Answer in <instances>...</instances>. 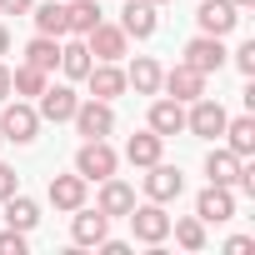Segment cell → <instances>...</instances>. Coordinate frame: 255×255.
Listing matches in <instances>:
<instances>
[{"label":"cell","mask_w":255,"mask_h":255,"mask_svg":"<svg viewBox=\"0 0 255 255\" xmlns=\"http://www.w3.org/2000/svg\"><path fill=\"white\" fill-rule=\"evenodd\" d=\"M170 235H175L180 250H205V220H200V215H180V220H170Z\"/></svg>","instance_id":"cell-29"},{"label":"cell","mask_w":255,"mask_h":255,"mask_svg":"<svg viewBox=\"0 0 255 255\" xmlns=\"http://www.w3.org/2000/svg\"><path fill=\"white\" fill-rule=\"evenodd\" d=\"M225 150H235L240 160H250L255 155V115H235V120H225Z\"/></svg>","instance_id":"cell-21"},{"label":"cell","mask_w":255,"mask_h":255,"mask_svg":"<svg viewBox=\"0 0 255 255\" xmlns=\"http://www.w3.org/2000/svg\"><path fill=\"white\" fill-rule=\"evenodd\" d=\"M0 205H5V225H10V230H25V235H30V230L40 225V205H35L30 195H20V190L5 195Z\"/></svg>","instance_id":"cell-22"},{"label":"cell","mask_w":255,"mask_h":255,"mask_svg":"<svg viewBox=\"0 0 255 255\" xmlns=\"http://www.w3.org/2000/svg\"><path fill=\"white\" fill-rule=\"evenodd\" d=\"M250 5H255V0H235V10H250Z\"/></svg>","instance_id":"cell-37"},{"label":"cell","mask_w":255,"mask_h":255,"mask_svg":"<svg viewBox=\"0 0 255 255\" xmlns=\"http://www.w3.org/2000/svg\"><path fill=\"white\" fill-rule=\"evenodd\" d=\"M155 5L150 0H125V10H120V30L130 35V40H150L155 35Z\"/></svg>","instance_id":"cell-16"},{"label":"cell","mask_w":255,"mask_h":255,"mask_svg":"<svg viewBox=\"0 0 255 255\" xmlns=\"http://www.w3.org/2000/svg\"><path fill=\"white\" fill-rule=\"evenodd\" d=\"M45 195H50V205H55V210H65V215H70V210H80V205H85L90 180H85V175H50V190H45Z\"/></svg>","instance_id":"cell-14"},{"label":"cell","mask_w":255,"mask_h":255,"mask_svg":"<svg viewBox=\"0 0 255 255\" xmlns=\"http://www.w3.org/2000/svg\"><path fill=\"white\" fill-rule=\"evenodd\" d=\"M225 60H230V50H225V40H220V35H195V40L185 45V65H190V70H200V75H215Z\"/></svg>","instance_id":"cell-8"},{"label":"cell","mask_w":255,"mask_h":255,"mask_svg":"<svg viewBox=\"0 0 255 255\" xmlns=\"http://www.w3.org/2000/svg\"><path fill=\"white\" fill-rule=\"evenodd\" d=\"M105 235H110V215L105 210H85V205L70 210V240L75 245H100Z\"/></svg>","instance_id":"cell-15"},{"label":"cell","mask_w":255,"mask_h":255,"mask_svg":"<svg viewBox=\"0 0 255 255\" xmlns=\"http://www.w3.org/2000/svg\"><path fill=\"white\" fill-rule=\"evenodd\" d=\"M100 20L105 15H100L95 0H65V35H90Z\"/></svg>","instance_id":"cell-24"},{"label":"cell","mask_w":255,"mask_h":255,"mask_svg":"<svg viewBox=\"0 0 255 255\" xmlns=\"http://www.w3.org/2000/svg\"><path fill=\"white\" fill-rule=\"evenodd\" d=\"M240 155L235 150H225V145H215L210 155H205V175H210V185H235L240 180Z\"/></svg>","instance_id":"cell-23"},{"label":"cell","mask_w":255,"mask_h":255,"mask_svg":"<svg viewBox=\"0 0 255 255\" xmlns=\"http://www.w3.org/2000/svg\"><path fill=\"white\" fill-rule=\"evenodd\" d=\"M130 205H135V185H125V180H115V175H105V180H100L95 210H105V215L115 220V215H130Z\"/></svg>","instance_id":"cell-17"},{"label":"cell","mask_w":255,"mask_h":255,"mask_svg":"<svg viewBox=\"0 0 255 255\" xmlns=\"http://www.w3.org/2000/svg\"><path fill=\"white\" fill-rule=\"evenodd\" d=\"M195 215H200L205 225L235 220V195H230V185H205V190L195 195Z\"/></svg>","instance_id":"cell-11"},{"label":"cell","mask_w":255,"mask_h":255,"mask_svg":"<svg viewBox=\"0 0 255 255\" xmlns=\"http://www.w3.org/2000/svg\"><path fill=\"white\" fill-rule=\"evenodd\" d=\"M70 120H75V130H80L85 140H110V135H115V105H110V100H95V95H90V100L75 105Z\"/></svg>","instance_id":"cell-2"},{"label":"cell","mask_w":255,"mask_h":255,"mask_svg":"<svg viewBox=\"0 0 255 255\" xmlns=\"http://www.w3.org/2000/svg\"><path fill=\"white\" fill-rule=\"evenodd\" d=\"M5 110H0V135L5 140H15V145H30L35 135H40V115H35V105L30 100H0Z\"/></svg>","instance_id":"cell-1"},{"label":"cell","mask_w":255,"mask_h":255,"mask_svg":"<svg viewBox=\"0 0 255 255\" xmlns=\"http://www.w3.org/2000/svg\"><path fill=\"white\" fill-rule=\"evenodd\" d=\"M230 60H235V70H240L245 80H255V40H245V45H240Z\"/></svg>","instance_id":"cell-30"},{"label":"cell","mask_w":255,"mask_h":255,"mask_svg":"<svg viewBox=\"0 0 255 255\" xmlns=\"http://www.w3.org/2000/svg\"><path fill=\"white\" fill-rule=\"evenodd\" d=\"M180 190H185V175H180V165H165V160L145 165V195H150V200L170 205V200H180Z\"/></svg>","instance_id":"cell-10"},{"label":"cell","mask_w":255,"mask_h":255,"mask_svg":"<svg viewBox=\"0 0 255 255\" xmlns=\"http://www.w3.org/2000/svg\"><path fill=\"white\" fill-rule=\"evenodd\" d=\"M150 5H155V10H160V5H170V0H150Z\"/></svg>","instance_id":"cell-38"},{"label":"cell","mask_w":255,"mask_h":255,"mask_svg":"<svg viewBox=\"0 0 255 255\" xmlns=\"http://www.w3.org/2000/svg\"><path fill=\"white\" fill-rule=\"evenodd\" d=\"M0 255H25V230H0Z\"/></svg>","instance_id":"cell-31"},{"label":"cell","mask_w":255,"mask_h":255,"mask_svg":"<svg viewBox=\"0 0 255 255\" xmlns=\"http://www.w3.org/2000/svg\"><path fill=\"white\" fill-rule=\"evenodd\" d=\"M225 250H230V255H245V250H255V240H250V235H230Z\"/></svg>","instance_id":"cell-34"},{"label":"cell","mask_w":255,"mask_h":255,"mask_svg":"<svg viewBox=\"0 0 255 255\" xmlns=\"http://www.w3.org/2000/svg\"><path fill=\"white\" fill-rule=\"evenodd\" d=\"M225 105L220 100H210V95H200V100H190V110H185V130L190 135H200V140H215L220 130H225Z\"/></svg>","instance_id":"cell-5"},{"label":"cell","mask_w":255,"mask_h":255,"mask_svg":"<svg viewBox=\"0 0 255 255\" xmlns=\"http://www.w3.org/2000/svg\"><path fill=\"white\" fill-rule=\"evenodd\" d=\"M0 100H10V65H0Z\"/></svg>","instance_id":"cell-35"},{"label":"cell","mask_w":255,"mask_h":255,"mask_svg":"<svg viewBox=\"0 0 255 255\" xmlns=\"http://www.w3.org/2000/svg\"><path fill=\"white\" fill-rule=\"evenodd\" d=\"M5 50H10V30H5V25H0V55H5Z\"/></svg>","instance_id":"cell-36"},{"label":"cell","mask_w":255,"mask_h":255,"mask_svg":"<svg viewBox=\"0 0 255 255\" xmlns=\"http://www.w3.org/2000/svg\"><path fill=\"white\" fill-rule=\"evenodd\" d=\"M85 85H90L95 100H115V95H125V70H120L115 60H95V65L85 70Z\"/></svg>","instance_id":"cell-13"},{"label":"cell","mask_w":255,"mask_h":255,"mask_svg":"<svg viewBox=\"0 0 255 255\" xmlns=\"http://www.w3.org/2000/svg\"><path fill=\"white\" fill-rule=\"evenodd\" d=\"M95 65V55H90V45H85V35H75V40H65L60 35V70H65V80H85V70Z\"/></svg>","instance_id":"cell-20"},{"label":"cell","mask_w":255,"mask_h":255,"mask_svg":"<svg viewBox=\"0 0 255 255\" xmlns=\"http://www.w3.org/2000/svg\"><path fill=\"white\" fill-rule=\"evenodd\" d=\"M125 90H135V95H160V65L150 55H135V65L125 70Z\"/></svg>","instance_id":"cell-25"},{"label":"cell","mask_w":255,"mask_h":255,"mask_svg":"<svg viewBox=\"0 0 255 255\" xmlns=\"http://www.w3.org/2000/svg\"><path fill=\"white\" fill-rule=\"evenodd\" d=\"M45 85H50V80H45V70H35V65H15V70H10V95H20V100H35Z\"/></svg>","instance_id":"cell-28"},{"label":"cell","mask_w":255,"mask_h":255,"mask_svg":"<svg viewBox=\"0 0 255 255\" xmlns=\"http://www.w3.org/2000/svg\"><path fill=\"white\" fill-rule=\"evenodd\" d=\"M115 165H120V155L110 150V140H85L80 150H75V175H85V180H105V175H115Z\"/></svg>","instance_id":"cell-4"},{"label":"cell","mask_w":255,"mask_h":255,"mask_svg":"<svg viewBox=\"0 0 255 255\" xmlns=\"http://www.w3.org/2000/svg\"><path fill=\"white\" fill-rule=\"evenodd\" d=\"M160 150H165V135H155L150 125H145V130H135L130 140H125V160H130L135 170H145V165H155V160H160Z\"/></svg>","instance_id":"cell-18"},{"label":"cell","mask_w":255,"mask_h":255,"mask_svg":"<svg viewBox=\"0 0 255 255\" xmlns=\"http://www.w3.org/2000/svg\"><path fill=\"white\" fill-rule=\"evenodd\" d=\"M75 105H80V95H75L70 85H45V90L35 95V115L50 120V125H65V120L75 115Z\"/></svg>","instance_id":"cell-9"},{"label":"cell","mask_w":255,"mask_h":255,"mask_svg":"<svg viewBox=\"0 0 255 255\" xmlns=\"http://www.w3.org/2000/svg\"><path fill=\"white\" fill-rule=\"evenodd\" d=\"M15 190H20V175H15L5 160H0V200H5V195H15Z\"/></svg>","instance_id":"cell-32"},{"label":"cell","mask_w":255,"mask_h":255,"mask_svg":"<svg viewBox=\"0 0 255 255\" xmlns=\"http://www.w3.org/2000/svg\"><path fill=\"white\" fill-rule=\"evenodd\" d=\"M25 65H35V70L50 75V70L60 65V40H55V35H35V40L25 45Z\"/></svg>","instance_id":"cell-27"},{"label":"cell","mask_w":255,"mask_h":255,"mask_svg":"<svg viewBox=\"0 0 255 255\" xmlns=\"http://www.w3.org/2000/svg\"><path fill=\"white\" fill-rule=\"evenodd\" d=\"M150 130H155V135H180V130H185V105L170 100V95L150 100Z\"/></svg>","instance_id":"cell-19"},{"label":"cell","mask_w":255,"mask_h":255,"mask_svg":"<svg viewBox=\"0 0 255 255\" xmlns=\"http://www.w3.org/2000/svg\"><path fill=\"white\" fill-rule=\"evenodd\" d=\"M130 230H135V240L140 245H160L165 235H170V215H165V205L160 200H150V205H130Z\"/></svg>","instance_id":"cell-3"},{"label":"cell","mask_w":255,"mask_h":255,"mask_svg":"<svg viewBox=\"0 0 255 255\" xmlns=\"http://www.w3.org/2000/svg\"><path fill=\"white\" fill-rule=\"evenodd\" d=\"M0 145H5V135H0Z\"/></svg>","instance_id":"cell-39"},{"label":"cell","mask_w":255,"mask_h":255,"mask_svg":"<svg viewBox=\"0 0 255 255\" xmlns=\"http://www.w3.org/2000/svg\"><path fill=\"white\" fill-rule=\"evenodd\" d=\"M160 90H165L170 100H180V105H190V100H200V95H205V75H200V70H190V65L180 60V65H170V70H160Z\"/></svg>","instance_id":"cell-6"},{"label":"cell","mask_w":255,"mask_h":255,"mask_svg":"<svg viewBox=\"0 0 255 255\" xmlns=\"http://www.w3.org/2000/svg\"><path fill=\"white\" fill-rule=\"evenodd\" d=\"M30 20H35V35H65V0H45V5H30Z\"/></svg>","instance_id":"cell-26"},{"label":"cell","mask_w":255,"mask_h":255,"mask_svg":"<svg viewBox=\"0 0 255 255\" xmlns=\"http://www.w3.org/2000/svg\"><path fill=\"white\" fill-rule=\"evenodd\" d=\"M195 25H200V35H230L235 25H240V10H235V0H200V10H195Z\"/></svg>","instance_id":"cell-7"},{"label":"cell","mask_w":255,"mask_h":255,"mask_svg":"<svg viewBox=\"0 0 255 255\" xmlns=\"http://www.w3.org/2000/svg\"><path fill=\"white\" fill-rule=\"evenodd\" d=\"M35 0H0V15H30Z\"/></svg>","instance_id":"cell-33"},{"label":"cell","mask_w":255,"mask_h":255,"mask_svg":"<svg viewBox=\"0 0 255 255\" xmlns=\"http://www.w3.org/2000/svg\"><path fill=\"white\" fill-rule=\"evenodd\" d=\"M85 45H90L95 60H120L125 50H130V35H125L120 25H110V20H100V25L85 35Z\"/></svg>","instance_id":"cell-12"}]
</instances>
